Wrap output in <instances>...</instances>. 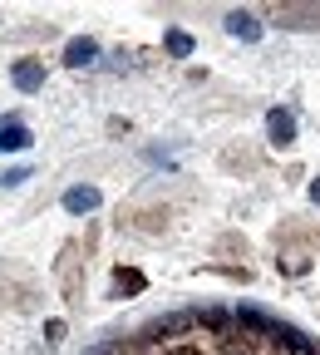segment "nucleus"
<instances>
[{
	"mask_svg": "<svg viewBox=\"0 0 320 355\" xmlns=\"http://www.w3.org/2000/svg\"><path fill=\"white\" fill-rule=\"evenodd\" d=\"M30 128L20 119H0V153H15V148H30Z\"/></svg>",
	"mask_w": 320,
	"mask_h": 355,
	"instance_id": "1",
	"label": "nucleus"
},
{
	"mask_svg": "<svg viewBox=\"0 0 320 355\" xmlns=\"http://www.w3.org/2000/svg\"><path fill=\"white\" fill-rule=\"evenodd\" d=\"M99 60V44L89 40V35H74L69 44H64V64H74V69H84V64H94Z\"/></svg>",
	"mask_w": 320,
	"mask_h": 355,
	"instance_id": "2",
	"label": "nucleus"
},
{
	"mask_svg": "<svg viewBox=\"0 0 320 355\" xmlns=\"http://www.w3.org/2000/svg\"><path fill=\"white\" fill-rule=\"evenodd\" d=\"M266 133H271V144H276V148H286V144L296 139V119H291L286 109H271V114H266Z\"/></svg>",
	"mask_w": 320,
	"mask_h": 355,
	"instance_id": "3",
	"label": "nucleus"
},
{
	"mask_svg": "<svg viewBox=\"0 0 320 355\" xmlns=\"http://www.w3.org/2000/svg\"><path fill=\"white\" fill-rule=\"evenodd\" d=\"M226 30H232L237 40H261V20L251 10H232V15H226Z\"/></svg>",
	"mask_w": 320,
	"mask_h": 355,
	"instance_id": "4",
	"label": "nucleus"
},
{
	"mask_svg": "<svg viewBox=\"0 0 320 355\" xmlns=\"http://www.w3.org/2000/svg\"><path fill=\"white\" fill-rule=\"evenodd\" d=\"M39 84H44V64H35V60H20V64H15V89H20V94H35Z\"/></svg>",
	"mask_w": 320,
	"mask_h": 355,
	"instance_id": "5",
	"label": "nucleus"
},
{
	"mask_svg": "<svg viewBox=\"0 0 320 355\" xmlns=\"http://www.w3.org/2000/svg\"><path fill=\"white\" fill-rule=\"evenodd\" d=\"M64 207L69 212H94L99 207V188H69L64 193Z\"/></svg>",
	"mask_w": 320,
	"mask_h": 355,
	"instance_id": "6",
	"label": "nucleus"
},
{
	"mask_svg": "<svg viewBox=\"0 0 320 355\" xmlns=\"http://www.w3.org/2000/svg\"><path fill=\"white\" fill-rule=\"evenodd\" d=\"M281 25H320V10L315 6H286L281 10Z\"/></svg>",
	"mask_w": 320,
	"mask_h": 355,
	"instance_id": "7",
	"label": "nucleus"
},
{
	"mask_svg": "<svg viewBox=\"0 0 320 355\" xmlns=\"http://www.w3.org/2000/svg\"><path fill=\"white\" fill-rule=\"evenodd\" d=\"M197 50V44H193V35L188 30H168V55H177V60H188Z\"/></svg>",
	"mask_w": 320,
	"mask_h": 355,
	"instance_id": "8",
	"label": "nucleus"
},
{
	"mask_svg": "<svg viewBox=\"0 0 320 355\" xmlns=\"http://www.w3.org/2000/svg\"><path fill=\"white\" fill-rule=\"evenodd\" d=\"M114 286H118V291H139V286H143V277H139V272H118V277H114Z\"/></svg>",
	"mask_w": 320,
	"mask_h": 355,
	"instance_id": "9",
	"label": "nucleus"
},
{
	"mask_svg": "<svg viewBox=\"0 0 320 355\" xmlns=\"http://www.w3.org/2000/svg\"><path fill=\"white\" fill-rule=\"evenodd\" d=\"M89 355H128V340H109V345H94Z\"/></svg>",
	"mask_w": 320,
	"mask_h": 355,
	"instance_id": "10",
	"label": "nucleus"
},
{
	"mask_svg": "<svg viewBox=\"0 0 320 355\" xmlns=\"http://www.w3.org/2000/svg\"><path fill=\"white\" fill-rule=\"evenodd\" d=\"M44 340L60 345V340H64V321H50V326H44Z\"/></svg>",
	"mask_w": 320,
	"mask_h": 355,
	"instance_id": "11",
	"label": "nucleus"
},
{
	"mask_svg": "<svg viewBox=\"0 0 320 355\" xmlns=\"http://www.w3.org/2000/svg\"><path fill=\"white\" fill-rule=\"evenodd\" d=\"M25 178H30V168H10V173H6V188H15V183H25Z\"/></svg>",
	"mask_w": 320,
	"mask_h": 355,
	"instance_id": "12",
	"label": "nucleus"
},
{
	"mask_svg": "<svg viewBox=\"0 0 320 355\" xmlns=\"http://www.w3.org/2000/svg\"><path fill=\"white\" fill-rule=\"evenodd\" d=\"M310 198H315V202H320V178H315V183H310Z\"/></svg>",
	"mask_w": 320,
	"mask_h": 355,
	"instance_id": "13",
	"label": "nucleus"
}]
</instances>
